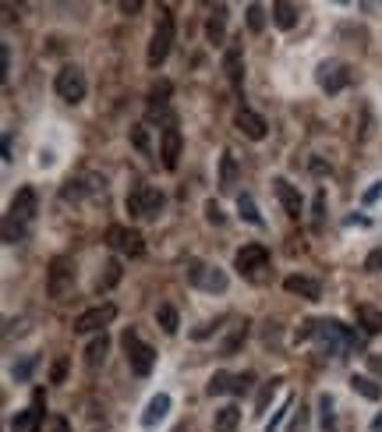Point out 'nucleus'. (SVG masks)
Returning <instances> with one entry per match:
<instances>
[{"mask_svg":"<svg viewBox=\"0 0 382 432\" xmlns=\"http://www.w3.org/2000/svg\"><path fill=\"white\" fill-rule=\"evenodd\" d=\"M35 209H39L35 188H21V192L11 199V209H7V216H4V241H7V245H18V241L28 234V227H32V220H35Z\"/></svg>","mask_w":382,"mask_h":432,"instance_id":"1","label":"nucleus"},{"mask_svg":"<svg viewBox=\"0 0 382 432\" xmlns=\"http://www.w3.org/2000/svg\"><path fill=\"white\" fill-rule=\"evenodd\" d=\"M315 344H319V351L322 355H333V358H344L354 344H358V337L340 323V319H319V330H315Z\"/></svg>","mask_w":382,"mask_h":432,"instance_id":"2","label":"nucleus"},{"mask_svg":"<svg viewBox=\"0 0 382 432\" xmlns=\"http://www.w3.org/2000/svg\"><path fill=\"white\" fill-rule=\"evenodd\" d=\"M167 206V195L159 188H149V184H135L124 199V209L135 216V220H156Z\"/></svg>","mask_w":382,"mask_h":432,"instance_id":"3","label":"nucleus"},{"mask_svg":"<svg viewBox=\"0 0 382 432\" xmlns=\"http://www.w3.org/2000/svg\"><path fill=\"white\" fill-rule=\"evenodd\" d=\"M184 277H188L191 287H198V291H206V294H223V291L230 287L227 273H223L220 266H213V262H202V259H188V262H184Z\"/></svg>","mask_w":382,"mask_h":432,"instance_id":"4","label":"nucleus"},{"mask_svg":"<svg viewBox=\"0 0 382 432\" xmlns=\"http://www.w3.org/2000/svg\"><path fill=\"white\" fill-rule=\"evenodd\" d=\"M53 89L64 103H82L89 96V82H85V71L78 64H64L53 78Z\"/></svg>","mask_w":382,"mask_h":432,"instance_id":"5","label":"nucleus"},{"mask_svg":"<svg viewBox=\"0 0 382 432\" xmlns=\"http://www.w3.org/2000/svg\"><path fill=\"white\" fill-rule=\"evenodd\" d=\"M120 344H124V355H128L131 372H135V376H149L152 365H156V351H152V344H145L135 330H128V333L120 337Z\"/></svg>","mask_w":382,"mask_h":432,"instance_id":"6","label":"nucleus"},{"mask_svg":"<svg viewBox=\"0 0 382 432\" xmlns=\"http://www.w3.org/2000/svg\"><path fill=\"white\" fill-rule=\"evenodd\" d=\"M170 46H174V18H170V11H163V18H159V25L152 28V39H149L145 64L156 71V67L170 57Z\"/></svg>","mask_w":382,"mask_h":432,"instance_id":"7","label":"nucleus"},{"mask_svg":"<svg viewBox=\"0 0 382 432\" xmlns=\"http://www.w3.org/2000/svg\"><path fill=\"white\" fill-rule=\"evenodd\" d=\"M315 82H319L322 92L337 96V92H344V89L351 85V67H347L344 60H337V57L319 60V67H315Z\"/></svg>","mask_w":382,"mask_h":432,"instance_id":"8","label":"nucleus"},{"mask_svg":"<svg viewBox=\"0 0 382 432\" xmlns=\"http://www.w3.org/2000/svg\"><path fill=\"white\" fill-rule=\"evenodd\" d=\"M71 287H74V266H71L67 255H57L46 270V294L60 301V298L71 294Z\"/></svg>","mask_w":382,"mask_h":432,"instance_id":"9","label":"nucleus"},{"mask_svg":"<svg viewBox=\"0 0 382 432\" xmlns=\"http://www.w3.org/2000/svg\"><path fill=\"white\" fill-rule=\"evenodd\" d=\"M113 319H117V305H110V301L92 305L82 316H74V333H103Z\"/></svg>","mask_w":382,"mask_h":432,"instance_id":"10","label":"nucleus"},{"mask_svg":"<svg viewBox=\"0 0 382 432\" xmlns=\"http://www.w3.org/2000/svg\"><path fill=\"white\" fill-rule=\"evenodd\" d=\"M106 245L117 248V252H124V255H131V259H138L145 252V238L135 227H120V223L106 227Z\"/></svg>","mask_w":382,"mask_h":432,"instance_id":"11","label":"nucleus"},{"mask_svg":"<svg viewBox=\"0 0 382 432\" xmlns=\"http://www.w3.org/2000/svg\"><path fill=\"white\" fill-rule=\"evenodd\" d=\"M269 266V252L262 248V245H245L237 255H234V270L241 273V277H255V273H262Z\"/></svg>","mask_w":382,"mask_h":432,"instance_id":"12","label":"nucleus"},{"mask_svg":"<svg viewBox=\"0 0 382 432\" xmlns=\"http://www.w3.org/2000/svg\"><path fill=\"white\" fill-rule=\"evenodd\" d=\"M181 149H184L181 128L170 121V124L163 128V135H159V156H163V167H167V170H177V163H181Z\"/></svg>","mask_w":382,"mask_h":432,"instance_id":"13","label":"nucleus"},{"mask_svg":"<svg viewBox=\"0 0 382 432\" xmlns=\"http://www.w3.org/2000/svg\"><path fill=\"white\" fill-rule=\"evenodd\" d=\"M234 128H237L245 138H252V142H262V138H266V131H269L266 117H262V113H255V110H248V106H241V110L234 113Z\"/></svg>","mask_w":382,"mask_h":432,"instance_id":"14","label":"nucleus"},{"mask_svg":"<svg viewBox=\"0 0 382 432\" xmlns=\"http://www.w3.org/2000/svg\"><path fill=\"white\" fill-rule=\"evenodd\" d=\"M223 74H227V82L241 92V85H245V46H241V43H230V46L223 50Z\"/></svg>","mask_w":382,"mask_h":432,"instance_id":"15","label":"nucleus"},{"mask_svg":"<svg viewBox=\"0 0 382 432\" xmlns=\"http://www.w3.org/2000/svg\"><path fill=\"white\" fill-rule=\"evenodd\" d=\"M273 192H276L283 213H287L291 220H301V213H305V206H301V192H298L287 177H276V181H273Z\"/></svg>","mask_w":382,"mask_h":432,"instance_id":"16","label":"nucleus"},{"mask_svg":"<svg viewBox=\"0 0 382 432\" xmlns=\"http://www.w3.org/2000/svg\"><path fill=\"white\" fill-rule=\"evenodd\" d=\"M227 18H230V7L227 4H216L213 14H209V21H206V39L213 46H223L227 43Z\"/></svg>","mask_w":382,"mask_h":432,"instance_id":"17","label":"nucleus"},{"mask_svg":"<svg viewBox=\"0 0 382 432\" xmlns=\"http://www.w3.org/2000/svg\"><path fill=\"white\" fill-rule=\"evenodd\" d=\"M283 287H287L291 294L305 298V301H319V298H322V287H319V280H312V277H301V273L287 277V280H283Z\"/></svg>","mask_w":382,"mask_h":432,"instance_id":"18","label":"nucleus"},{"mask_svg":"<svg viewBox=\"0 0 382 432\" xmlns=\"http://www.w3.org/2000/svg\"><path fill=\"white\" fill-rule=\"evenodd\" d=\"M170 92H174V85H170L167 78H159V82L149 89V117H159V113L167 110V103H170Z\"/></svg>","mask_w":382,"mask_h":432,"instance_id":"19","label":"nucleus"},{"mask_svg":"<svg viewBox=\"0 0 382 432\" xmlns=\"http://www.w3.org/2000/svg\"><path fill=\"white\" fill-rule=\"evenodd\" d=\"M237 188V160H234V153L230 149H223V156H220V192H234Z\"/></svg>","mask_w":382,"mask_h":432,"instance_id":"20","label":"nucleus"},{"mask_svg":"<svg viewBox=\"0 0 382 432\" xmlns=\"http://www.w3.org/2000/svg\"><path fill=\"white\" fill-rule=\"evenodd\" d=\"M167 411H170V394H156V397L145 404V411H142V426L152 429L159 419H167Z\"/></svg>","mask_w":382,"mask_h":432,"instance_id":"21","label":"nucleus"},{"mask_svg":"<svg viewBox=\"0 0 382 432\" xmlns=\"http://www.w3.org/2000/svg\"><path fill=\"white\" fill-rule=\"evenodd\" d=\"M298 4H291V0H276L273 4V21L280 25V28H294L298 25Z\"/></svg>","mask_w":382,"mask_h":432,"instance_id":"22","label":"nucleus"},{"mask_svg":"<svg viewBox=\"0 0 382 432\" xmlns=\"http://www.w3.org/2000/svg\"><path fill=\"white\" fill-rule=\"evenodd\" d=\"M156 326H159L167 337H174V333L181 330V316H177V309H174V305H159V309H156Z\"/></svg>","mask_w":382,"mask_h":432,"instance_id":"23","label":"nucleus"},{"mask_svg":"<svg viewBox=\"0 0 382 432\" xmlns=\"http://www.w3.org/2000/svg\"><path fill=\"white\" fill-rule=\"evenodd\" d=\"M237 422H241V408H237V404H227V408H220V411H216L213 429H216V432H234V429H237Z\"/></svg>","mask_w":382,"mask_h":432,"instance_id":"24","label":"nucleus"},{"mask_svg":"<svg viewBox=\"0 0 382 432\" xmlns=\"http://www.w3.org/2000/svg\"><path fill=\"white\" fill-rule=\"evenodd\" d=\"M358 326H361L369 337L382 333V312L379 309H372V305H361V309H358Z\"/></svg>","mask_w":382,"mask_h":432,"instance_id":"25","label":"nucleus"},{"mask_svg":"<svg viewBox=\"0 0 382 432\" xmlns=\"http://www.w3.org/2000/svg\"><path fill=\"white\" fill-rule=\"evenodd\" d=\"M117 280H120V262H117V259H106V262H103V273H99V280H96V291L103 294V291L117 287Z\"/></svg>","mask_w":382,"mask_h":432,"instance_id":"26","label":"nucleus"},{"mask_svg":"<svg viewBox=\"0 0 382 432\" xmlns=\"http://www.w3.org/2000/svg\"><path fill=\"white\" fill-rule=\"evenodd\" d=\"M280 387H283V380H280V376L262 383V390H259V401H255V415H266V411H269V401L276 397V390H280Z\"/></svg>","mask_w":382,"mask_h":432,"instance_id":"27","label":"nucleus"},{"mask_svg":"<svg viewBox=\"0 0 382 432\" xmlns=\"http://www.w3.org/2000/svg\"><path fill=\"white\" fill-rule=\"evenodd\" d=\"M351 387H354V394H361L365 401H379L382 397V387L376 380H369V376H351Z\"/></svg>","mask_w":382,"mask_h":432,"instance_id":"28","label":"nucleus"},{"mask_svg":"<svg viewBox=\"0 0 382 432\" xmlns=\"http://www.w3.org/2000/svg\"><path fill=\"white\" fill-rule=\"evenodd\" d=\"M237 213H241V220H248V223H255V227H262V213H259V206H255V199L245 192V195H237Z\"/></svg>","mask_w":382,"mask_h":432,"instance_id":"29","label":"nucleus"},{"mask_svg":"<svg viewBox=\"0 0 382 432\" xmlns=\"http://www.w3.org/2000/svg\"><path fill=\"white\" fill-rule=\"evenodd\" d=\"M106 351H110V340H106V333H103V337H96V340L85 348V362L96 369V365H103V362H106Z\"/></svg>","mask_w":382,"mask_h":432,"instance_id":"30","label":"nucleus"},{"mask_svg":"<svg viewBox=\"0 0 382 432\" xmlns=\"http://www.w3.org/2000/svg\"><path fill=\"white\" fill-rule=\"evenodd\" d=\"M206 394H209V397H220V394H234V376H230V372H216V376L209 380Z\"/></svg>","mask_w":382,"mask_h":432,"instance_id":"31","label":"nucleus"},{"mask_svg":"<svg viewBox=\"0 0 382 432\" xmlns=\"http://www.w3.org/2000/svg\"><path fill=\"white\" fill-rule=\"evenodd\" d=\"M39 422H43V419L28 408V411H21V415L14 419V426H11V429H14V432H39Z\"/></svg>","mask_w":382,"mask_h":432,"instance_id":"32","label":"nucleus"},{"mask_svg":"<svg viewBox=\"0 0 382 432\" xmlns=\"http://www.w3.org/2000/svg\"><path fill=\"white\" fill-rule=\"evenodd\" d=\"M248 28L252 32H262L266 28V7L262 4H248Z\"/></svg>","mask_w":382,"mask_h":432,"instance_id":"33","label":"nucleus"},{"mask_svg":"<svg viewBox=\"0 0 382 432\" xmlns=\"http://www.w3.org/2000/svg\"><path fill=\"white\" fill-rule=\"evenodd\" d=\"M319 411H322V429H333L337 426V415H333V397L330 394L319 397Z\"/></svg>","mask_w":382,"mask_h":432,"instance_id":"34","label":"nucleus"},{"mask_svg":"<svg viewBox=\"0 0 382 432\" xmlns=\"http://www.w3.org/2000/svg\"><path fill=\"white\" fill-rule=\"evenodd\" d=\"M245 337H248V323H241V326H237V330L230 333V340L223 344V355H234V351L241 348V340H245Z\"/></svg>","mask_w":382,"mask_h":432,"instance_id":"35","label":"nucleus"},{"mask_svg":"<svg viewBox=\"0 0 382 432\" xmlns=\"http://www.w3.org/2000/svg\"><path fill=\"white\" fill-rule=\"evenodd\" d=\"M315 216H312V227L315 231H322V213H326V192H315Z\"/></svg>","mask_w":382,"mask_h":432,"instance_id":"36","label":"nucleus"},{"mask_svg":"<svg viewBox=\"0 0 382 432\" xmlns=\"http://www.w3.org/2000/svg\"><path fill=\"white\" fill-rule=\"evenodd\" d=\"M131 142H135V149L149 153V135H145V124H135V128H131Z\"/></svg>","mask_w":382,"mask_h":432,"instance_id":"37","label":"nucleus"},{"mask_svg":"<svg viewBox=\"0 0 382 432\" xmlns=\"http://www.w3.org/2000/svg\"><path fill=\"white\" fill-rule=\"evenodd\" d=\"M291 408H294V401H291V397H287V401H283V404H280V411H276V415H273V422H269V426H266V432H276V429H280V422H283V419H287V411H291Z\"/></svg>","mask_w":382,"mask_h":432,"instance_id":"38","label":"nucleus"},{"mask_svg":"<svg viewBox=\"0 0 382 432\" xmlns=\"http://www.w3.org/2000/svg\"><path fill=\"white\" fill-rule=\"evenodd\" d=\"M252 383H255V376H252V372L234 376V394H237V397H241V394H248V390H252Z\"/></svg>","mask_w":382,"mask_h":432,"instance_id":"39","label":"nucleus"},{"mask_svg":"<svg viewBox=\"0 0 382 432\" xmlns=\"http://www.w3.org/2000/svg\"><path fill=\"white\" fill-rule=\"evenodd\" d=\"M206 220H209V223H223V209H220V202H216V199H209V202H206Z\"/></svg>","mask_w":382,"mask_h":432,"instance_id":"40","label":"nucleus"},{"mask_svg":"<svg viewBox=\"0 0 382 432\" xmlns=\"http://www.w3.org/2000/svg\"><path fill=\"white\" fill-rule=\"evenodd\" d=\"M64 380H67V358H57L53 372H50V383H64Z\"/></svg>","mask_w":382,"mask_h":432,"instance_id":"41","label":"nucleus"},{"mask_svg":"<svg viewBox=\"0 0 382 432\" xmlns=\"http://www.w3.org/2000/svg\"><path fill=\"white\" fill-rule=\"evenodd\" d=\"M32 365H35V358H25L21 365H14V380H18V383H25V380H28V372H32Z\"/></svg>","mask_w":382,"mask_h":432,"instance_id":"42","label":"nucleus"},{"mask_svg":"<svg viewBox=\"0 0 382 432\" xmlns=\"http://www.w3.org/2000/svg\"><path fill=\"white\" fill-rule=\"evenodd\" d=\"M382 270V248H376L369 259H365V273H379Z\"/></svg>","mask_w":382,"mask_h":432,"instance_id":"43","label":"nucleus"},{"mask_svg":"<svg viewBox=\"0 0 382 432\" xmlns=\"http://www.w3.org/2000/svg\"><path fill=\"white\" fill-rule=\"evenodd\" d=\"M379 195H382V181H372V188L365 192V206H372V202H376Z\"/></svg>","mask_w":382,"mask_h":432,"instance_id":"44","label":"nucleus"},{"mask_svg":"<svg viewBox=\"0 0 382 432\" xmlns=\"http://www.w3.org/2000/svg\"><path fill=\"white\" fill-rule=\"evenodd\" d=\"M50 432H71V426H67V419H50Z\"/></svg>","mask_w":382,"mask_h":432,"instance_id":"45","label":"nucleus"},{"mask_svg":"<svg viewBox=\"0 0 382 432\" xmlns=\"http://www.w3.org/2000/svg\"><path fill=\"white\" fill-rule=\"evenodd\" d=\"M120 11L124 14H135V11H142V0H120Z\"/></svg>","mask_w":382,"mask_h":432,"instance_id":"46","label":"nucleus"},{"mask_svg":"<svg viewBox=\"0 0 382 432\" xmlns=\"http://www.w3.org/2000/svg\"><path fill=\"white\" fill-rule=\"evenodd\" d=\"M7 67H11V57H7V46L0 50V82L7 78Z\"/></svg>","mask_w":382,"mask_h":432,"instance_id":"47","label":"nucleus"},{"mask_svg":"<svg viewBox=\"0 0 382 432\" xmlns=\"http://www.w3.org/2000/svg\"><path fill=\"white\" fill-rule=\"evenodd\" d=\"M11 153H14V135H4V160H7V163L14 160Z\"/></svg>","mask_w":382,"mask_h":432,"instance_id":"48","label":"nucleus"},{"mask_svg":"<svg viewBox=\"0 0 382 432\" xmlns=\"http://www.w3.org/2000/svg\"><path fill=\"white\" fill-rule=\"evenodd\" d=\"M369 369H372V372H379V376H382V355H372V358H369Z\"/></svg>","mask_w":382,"mask_h":432,"instance_id":"49","label":"nucleus"},{"mask_svg":"<svg viewBox=\"0 0 382 432\" xmlns=\"http://www.w3.org/2000/svg\"><path fill=\"white\" fill-rule=\"evenodd\" d=\"M372 432H382V411L376 415V422H372Z\"/></svg>","mask_w":382,"mask_h":432,"instance_id":"50","label":"nucleus"},{"mask_svg":"<svg viewBox=\"0 0 382 432\" xmlns=\"http://www.w3.org/2000/svg\"><path fill=\"white\" fill-rule=\"evenodd\" d=\"M174 432H188V426H177V429H174Z\"/></svg>","mask_w":382,"mask_h":432,"instance_id":"51","label":"nucleus"}]
</instances>
